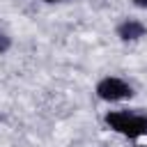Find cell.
Returning a JSON list of instances; mask_svg holds the SVG:
<instances>
[{
    "mask_svg": "<svg viewBox=\"0 0 147 147\" xmlns=\"http://www.w3.org/2000/svg\"><path fill=\"white\" fill-rule=\"evenodd\" d=\"M140 147H147V145H140Z\"/></svg>",
    "mask_w": 147,
    "mask_h": 147,
    "instance_id": "52a82bcc",
    "label": "cell"
},
{
    "mask_svg": "<svg viewBox=\"0 0 147 147\" xmlns=\"http://www.w3.org/2000/svg\"><path fill=\"white\" fill-rule=\"evenodd\" d=\"M44 2H51L53 5V2H64V0H44Z\"/></svg>",
    "mask_w": 147,
    "mask_h": 147,
    "instance_id": "8992f818",
    "label": "cell"
},
{
    "mask_svg": "<svg viewBox=\"0 0 147 147\" xmlns=\"http://www.w3.org/2000/svg\"><path fill=\"white\" fill-rule=\"evenodd\" d=\"M131 2H133L138 9H147V0H131Z\"/></svg>",
    "mask_w": 147,
    "mask_h": 147,
    "instance_id": "5b68a950",
    "label": "cell"
},
{
    "mask_svg": "<svg viewBox=\"0 0 147 147\" xmlns=\"http://www.w3.org/2000/svg\"><path fill=\"white\" fill-rule=\"evenodd\" d=\"M96 96L101 99V101H108V103H117V101H126V99H131L133 96V87L126 83V80H122V78H117V76H106V78H101L99 83H96Z\"/></svg>",
    "mask_w": 147,
    "mask_h": 147,
    "instance_id": "7a4b0ae2",
    "label": "cell"
},
{
    "mask_svg": "<svg viewBox=\"0 0 147 147\" xmlns=\"http://www.w3.org/2000/svg\"><path fill=\"white\" fill-rule=\"evenodd\" d=\"M106 124L124 136V138H142L147 136V115L142 113H133V110H108L106 113Z\"/></svg>",
    "mask_w": 147,
    "mask_h": 147,
    "instance_id": "6da1fadb",
    "label": "cell"
},
{
    "mask_svg": "<svg viewBox=\"0 0 147 147\" xmlns=\"http://www.w3.org/2000/svg\"><path fill=\"white\" fill-rule=\"evenodd\" d=\"M9 48H11V39H9V37L0 30V55H5Z\"/></svg>",
    "mask_w": 147,
    "mask_h": 147,
    "instance_id": "277c9868",
    "label": "cell"
},
{
    "mask_svg": "<svg viewBox=\"0 0 147 147\" xmlns=\"http://www.w3.org/2000/svg\"><path fill=\"white\" fill-rule=\"evenodd\" d=\"M115 32H117V37L122 41H138V39H142L147 34V25L140 23V21H136V18H124L117 25Z\"/></svg>",
    "mask_w": 147,
    "mask_h": 147,
    "instance_id": "3957f363",
    "label": "cell"
}]
</instances>
